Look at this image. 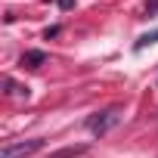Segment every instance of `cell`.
<instances>
[{"instance_id": "obj_1", "label": "cell", "mask_w": 158, "mask_h": 158, "mask_svg": "<svg viewBox=\"0 0 158 158\" xmlns=\"http://www.w3.org/2000/svg\"><path fill=\"white\" fill-rule=\"evenodd\" d=\"M118 109H106V112H99V115H93L90 121H87V130L90 133H96V136H102V133H109L115 124H118Z\"/></svg>"}, {"instance_id": "obj_2", "label": "cell", "mask_w": 158, "mask_h": 158, "mask_svg": "<svg viewBox=\"0 0 158 158\" xmlns=\"http://www.w3.org/2000/svg\"><path fill=\"white\" fill-rule=\"evenodd\" d=\"M40 146H44L40 139H28V143H10V146H3L0 158H28V155H34Z\"/></svg>"}, {"instance_id": "obj_3", "label": "cell", "mask_w": 158, "mask_h": 158, "mask_svg": "<svg viewBox=\"0 0 158 158\" xmlns=\"http://www.w3.org/2000/svg\"><path fill=\"white\" fill-rule=\"evenodd\" d=\"M44 59H47V56H44L40 50H31V53H25V56H22V65H31V68H37Z\"/></svg>"}, {"instance_id": "obj_4", "label": "cell", "mask_w": 158, "mask_h": 158, "mask_svg": "<svg viewBox=\"0 0 158 158\" xmlns=\"http://www.w3.org/2000/svg\"><path fill=\"white\" fill-rule=\"evenodd\" d=\"M149 44H158V28L149 31V34H143V37L136 40V50H143V47H149Z\"/></svg>"}, {"instance_id": "obj_5", "label": "cell", "mask_w": 158, "mask_h": 158, "mask_svg": "<svg viewBox=\"0 0 158 158\" xmlns=\"http://www.w3.org/2000/svg\"><path fill=\"white\" fill-rule=\"evenodd\" d=\"M71 3H74V0H59V6H62V10H68Z\"/></svg>"}]
</instances>
